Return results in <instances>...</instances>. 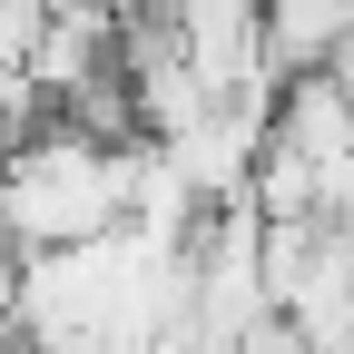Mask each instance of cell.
Wrapping results in <instances>:
<instances>
[{
  "mask_svg": "<svg viewBox=\"0 0 354 354\" xmlns=\"http://www.w3.org/2000/svg\"><path fill=\"white\" fill-rule=\"evenodd\" d=\"M138 207V138H109L88 118H50L20 148H0V227L20 236V256H59L128 227Z\"/></svg>",
  "mask_w": 354,
  "mask_h": 354,
  "instance_id": "obj_1",
  "label": "cell"
},
{
  "mask_svg": "<svg viewBox=\"0 0 354 354\" xmlns=\"http://www.w3.org/2000/svg\"><path fill=\"white\" fill-rule=\"evenodd\" d=\"M39 39H50V0H0V69H39Z\"/></svg>",
  "mask_w": 354,
  "mask_h": 354,
  "instance_id": "obj_2",
  "label": "cell"
},
{
  "mask_svg": "<svg viewBox=\"0 0 354 354\" xmlns=\"http://www.w3.org/2000/svg\"><path fill=\"white\" fill-rule=\"evenodd\" d=\"M10 305H20V236L0 227V315H10Z\"/></svg>",
  "mask_w": 354,
  "mask_h": 354,
  "instance_id": "obj_3",
  "label": "cell"
}]
</instances>
